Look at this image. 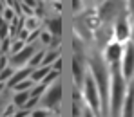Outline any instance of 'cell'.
Listing matches in <instances>:
<instances>
[{"label": "cell", "instance_id": "f546056e", "mask_svg": "<svg viewBox=\"0 0 134 117\" xmlns=\"http://www.w3.org/2000/svg\"><path fill=\"white\" fill-rule=\"evenodd\" d=\"M9 38V23H2L0 25V40Z\"/></svg>", "mask_w": 134, "mask_h": 117}, {"label": "cell", "instance_id": "6da1fadb", "mask_svg": "<svg viewBox=\"0 0 134 117\" xmlns=\"http://www.w3.org/2000/svg\"><path fill=\"white\" fill-rule=\"evenodd\" d=\"M89 74L92 76L96 88L100 92V99H102V115L107 117L109 115V90H111V69L109 65L94 56L89 60Z\"/></svg>", "mask_w": 134, "mask_h": 117}, {"label": "cell", "instance_id": "8d00e7d4", "mask_svg": "<svg viewBox=\"0 0 134 117\" xmlns=\"http://www.w3.org/2000/svg\"><path fill=\"white\" fill-rule=\"evenodd\" d=\"M4 108H5V103L0 99V115H2V112H4Z\"/></svg>", "mask_w": 134, "mask_h": 117}, {"label": "cell", "instance_id": "836d02e7", "mask_svg": "<svg viewBox=\"0 0 134 117\" xmlns=\"http://www.w3.org/2000/svg\"><path fill=\"white\" fill-rule=\"evenodd\" d=\"M7 67V54H0V70Z\"/></svg>", "mask_w": 134, "mask_h": 117}, {"label": "cell", "instance_id": "2e32d148", "mask_svg": "<svg viewBox=\"0 0 134 117\" xmlns=\"http://www.w3.org/2000/svg\"><path fill=\"white\" fill-rule=\"evenodd\" d=\"M60 58V49H54V50H49V52H45L44 54V60H42V65H47V67H51L56 60Z\"/></svg>", "mask_w": 134, "mask_h": 117}, {"label": "cell", "instance_id": "7402d4cb", "mask_svg": "<svg viewBox=\"0 0 134 117\" xmlns=\"http://www.w3.org/2000/svg\"><path fill=\"white\" fill-rule=\"evenodd\" d=\"M15 74V69L13 67H5V69L0 70V81L2 83H7L9 79H11V76Z\"/></svg>", "mask_w": 134, "mask_h": 117}, {"label": "cell", "instance_id": "3957f363", "mask_svg": "<svg viewBox=\"0 0 134 117\" xmlns=\"http://www.w3.org/2000/svg\"><path fill=\"white\" fill-rule=\"evenodd\" d=\"M83 99L87 103V108L94 114L96 117H103L102 115V99H100V92L96 88V83L92 79L89 72L83 79Z\"/></svg>", "mask_w": 134, "mask_h": 117}, {"label": "cell", "instance_id": "603a6c76", "mask_svg": "<svg viewBox=\"0 0 134 117\" xmlns=\"http://www.w3.org/2000/svg\"><path fill=\"white\" fill-rule=\"evenodd\" d=\"M58 76H60V72H56V70L51 69V72H49V74L45 76V79L42 81V83H44L45 87H49V85H53L54 81H58Z\"/></svg>", "mask_w": 134, "mask_h": 117}, {"label": "cell", "instance_id": "8fae6325", "mask_svg": "<svg viewBox=\"0 0 134 117\" xmlns=\"http://www.w3.org/2000/svg\"><path fill=\"white\" fill-rule=\"evenodd\" d=\"M31 72H33L31 67H20V69H16V70H15V74L11 76V79L5 83V85H7V88H13L16 83H20V81H24V79H29Z\"/></svg>", "mask_w": 134, "mask_h": 117}, {"label": "cell", "instance_id": "e0dca14e", "mask_svg": "<svg viewBox=\"0 0 134 117\" xmlns=\"http://www.w3.org/2000/svg\"><path fill=\"white\" fill-rule=\"evenodd\" d=\"M0 15H2V18H4V22H5V23L15 22L16 16H18V15H16V9H15V7H9V5H5V9H4Z\"/></svg>", "mask_w": 134, "mask_h": 117}, {"label": "cell", "instance_id": "9a60e30c", "mask_svg": "<svg viewBox=\"0 0 134 117\" xmlns=\"http://www.w3.org/2000/svg\"><path fill=\"white\" fill-rule=\"evenodd\" d=\"M25 31H38V27H40V20H38V16H25L24 18V25H22Z\"/></svg>", "mask_w": 134, "mask_h": 117}, {"label": "cell", "instance_id": "52a82bcc", "mask_svg": "<svg viewBox=\"0 0 134 117\" xmlns=\"http://www.w3.org/2000/svg\"><path fill=\"white\" fill-rule=\"evenodd\" d=\"M121 54H123V43H120V42H111L107 49H105V52H103V60H105V63L111 67V65H120V61H121Z\"/></svg>", "mask_w": 134, "mask_h": 117}, {"label": "cell", "instance_id": "277c9868", "mask_svg": "<svg viewBox=\"0 0 134 117\" xmlns=\"http://www.w3.org/2000/svg\"><path fill=\"white\" fill-rule=\"evenodd\" d=\"M131 32H132V22L123 7V11L118 15L116 23H114V42H120V43H125L131 40Z\"/></svg>", "mask_w": 134, "mask_h": 117}, {"label": "cell", "instance_id": "7c38bea8", "mask_svg": "<svg viewBox=\"0 0 134 117\" xmlns=\"http://www.w3.org/2000/svg\"><path fill=\"white\" fill-rule=\"evenodd\" d=\"M49 72H51V67H47V65H40V67H36V69H33V72H31L29 77H31L33 83L38 85V83H42V81L45 79V76H47Z\"/></svg>", "mask_w": 134, "mask_h": 117}, {"label": "cell", "instance_id": "484cf974", "mask_svg": "<svg viewBox=\"0 0 134 117\" xmlns=\"http://www.w3.org/2000/svg\"><path fill=\"white\" fill-rule=\"evenodd\" d=\"M38 40L44 43V45H51V40H53V34L49 32V31H40V36H38Z\"/></svg>", "mask_w": 134, "mask_h": 117}, {"label": "cell", "instance_id": "7a4b0ae2", "mask_svg": "<svg viewBox=\"0 0 134 117\" xmlns=\"http://www.w3.org/2000/svg\"><path fill=\"white\" fill-rule=\"evenodd\" d=\"M111 90H109V115L120 117L121 115V106L125 101V94L129 81L123 77L120 65H111Z\"/></svg>", "mask_w": 134, "mask_h": 117}, {"label": "cell", "instance_id": "83f0119b", "mask_svg": "<svg viewBox=\"0 0 134 117\" xmlns=\"http://www.w3.org/2000/svg\"><path fill=\"white\" fill-rule=\"evenodd\" d=\"M125 11H127L131 22L134 23V0H127V4H125Z\"/></svg>", "mask_w": 134, "mask_h": 117}, {"label": "cell", "instance_id": "4316f807", "mask_svg": "<svg viewBox=\"0 0 134 117\" xmlns=\"http://www.w3.org/2000/svg\"><path fill=\"white\" fill-rule=\"evenodd\" d=\"M11 50V40L9 38H4L0 42V54H7Z\"/></svg>", "mask_w": 134, "mask_h": 117}, {"label": "cell", "instance_id": "7bdbcfd3", "mask_svg": "<svg viewBox=\"0 0 134 117\" xmlns=\"http://www.w3.org/2000/svg\"><path fill=\"white\" fill-rule=\"evenodd\" d=\"M54 2H58V0H54Z\"/></svg>", "mask_w": 134, "mask_h": 117}, {"label": "cell", "instance_id": "44dd1931", "mask_svg": "<svg viewBox=\"0 0 134 117\" xmlns=\"http://www.w3.org/2000/svg\"><path fill=\"white\" fill-rule=\"evenodd\" d=\"M45 88H47V87H45L44 83H38V85H36V87H33V88H31V90H29V94H31V97H38V99H40V97H42V95H44Z\"/></svg>", "mask_w": 134, "mask_h": 117}, {"label": "cell", "instance_id": "1f68e13d", "mask_svg": "<svg viewBox=\"0 0 134 117\" xmlns=\"http://www.w3.org/2000/svg\"><path fill=\"white\" fill-rule=\"evenodd\" d=\"M36 103H38V97H29V101L24 105V108H25V110H31V108L36 106Z\"/></svg>", "mask_w": 134, "mask_h": 117}, {"label": "cell", "instance_id": "5b68a950", "mask_svg": "<svg viewBox=\"0 0 134 117\" xmlns=\"http://www.w3.org/2000/svg\"><path fill=\"white\" fill-rule=\"evenodd\" d=\"M60 101H62V85H60V81H54L53 85H49L45 88L44 95H42V105L47 110L54 108V114L58 115V105H60Z\"/></svg>", "mask_w": 134, "mask_h": 117}, {"label": "cell", "instance_id": "d6986e66", "mask_svg": "<svg viewBox=\"0 0 134 117\" xmlns=\"http://www.w3.org/2000/svg\"><path fill=\"white\" fill-rule=\"evenodd\" d=\"M44 54H45V50H36V52L33 54V58L29 60L27 67H31V69H36V67H40V65H42V60H44Z\"/></svg>", "mask_w": 134, "mask_h": 117}, {"label": "cell", "instance_id": "e575fe53", "mask_svg": "<svg viewBox=\"0 0 134 117\" xmlns=\"http://www.w3.org/2000/svg\"><path fill=\"white\" fill-rule=\"evenodd\" d=\"M22 4H25L27 7H31V9H35L36 7V0H22Z\"/></svg>", "mask_w": 134, "mask_h": 117}, {"label": "cell", "instance_id": "9c48e42d", "mask_svg": "<svg viewBox=\"0 0 134 117\" xmlns=\"http://www.w3.org/2000/svg\"><path fill=\"white\" fill-rule=\"evenodd\" d=\"M120 117H134V79L129 81L125 101H123V106H121V115Z\"/></svg>", "mask_w": 134, "mask_h": 117}, {"label": "cell", "instance_id": "60d3db41", "mask_svg": "<svg viewBox=\"0 0 134 117\" xmlns=\"http://www.w3.org/2000/svg\"><path fill=\"white\" fill-rule=\"evenodd\" d=\"M131 42L134 43V23H132V32H131Z\"/></svg>", "mask_w": 134, "mask_h": 117}, {"label": "cell", "instance_id": "f1b7e54d", "mask_svg": "<svg viewBox=\"0 0 134 117\" xmlns=\"http://www.w3.org/2000/svg\"><path fill=\"white\" fill-rule=\"evenodd\" d=\"M15 114H16V106L15 105H7L4 108V112H2V117H13Z\"/></svg>", "mask_w": 134, "mask_h": 117}, {"label": "cell", "instance_id": "8992f818", "mask_svg": "<svg viewBox=\"0 0 134 117\" xmlns=\"http://www.w3.org/2000/svg\"><path fill=\"white\" fill-rule=\"evenodd\" d=\"M120 70L123 74V77L127 81L134 79V43L129 40L123 45V54H121V61H120Z\"/></svg>", "mask_w": 134, "mask_h": 117}, {"label": "cell", "instance_id": "b9f144b4", "mask_svg": "<svg viewBox=\"0 0 134 117\" xmlns=\"http://www.w3.org/2000/svg\"><path fill=\"white\" fill-rule=\"evenodd\" d=\"M96 2H98V4H103V2H107V0H96Z\"/></svg>", "mask_w": 134, "mask_h": 117}, {"label": "cell", "instance_id": "cb8c5ba5", "mask_svg": "<svg viewBox=\"0 0 134 117\" xmlns=\"http://www.w3.org/2000/svg\"><path fill=\"white\" fill-rule=\"evenodd\" d=\"M25 45H27V43L22 42V40H15V42H11V50H9V52H11V56H13V54H16L18 50H22Z\"/></svg>", "mask_w": 134, "mask_h": 117}, {"label": "cell", "instance_id": "4dcf8cb0", "mask_svg": "<svg viewBox=\"0 0 134 117\" xmlns=\"http://www.w3.org/2000/svg\"><path fill=\"white\" fill-rule=\"evenodd\" d=\"M83 7H85L83 0H72V11H74V13H80Z\"/></svg>", "mask_w": 134, "mask_h": 117}, {"label": "cell", "instance_id": "ba28073f", "mask_svg": "<svg viewBox=\"0 0 134 117\" xmlns=\"http://www.w3.org/2000/svg\"><path fill=\"white\" fill-rule=\"evenodd\" d=\"M36 52V47L35 45H25L22 50H18L16 54H13L11 56V65L13 67H27V63H29V60L33 58V54Z\"/></svg>", "mask_w": 134, "mask_h": 117}, {"label": "cell", "instance_id": "d4e9b609", "mask_svg": "<svg viewBox=\"0 0 134 117\" xmlns=\"http://www.w3.org/2000/svg\"><path fill=\"white\" fill-rule=\"evenodd\" d=\"M31 117H53V114L47 108H36V110L31 112Z\"/></svg>", "mask_w": 134, "mask_h": 117}, {"label": "cell", "instance_id": "74e56055", "mask_svg": "<svg viewBox=\"0 0 134 117\" xmlns=\"http://www.w3.org/2000/svg\"><path fill=\"white\" fill-rule=\"evenodd\" d=\"M4 9H5V2H4V0H0V13H2Z\"/></svg>", "mask_w": 134, "mask_h": 117}, {"label": "cell", "instance_id": "ffe728a7", "mask_svg": "<svg viewBox=\"0 0 134 117\" xmlns=\"http://www.w3.org/2000/svg\"><path fill=\"white\" fill-rule=\"evenodd\" d=\"M33 87H35V83H33L31 77H29V79H24L20 83H16V85L13 87V90H15V92H24V90H31Z\"/></svg>", "mask_w": 134, "mask_h": 117}, {"label": "cell", "instance_id": "5bb4252c", "mask_svg": "<svg viewBox=\"0 0 134 117\" xmlns=\"http://www.w3.org/2000/svg\"><path fill=\"white\" fill-rule=\"evenodd\" d=\"M29 97H31L29 90H24V92H15V97H13V105H15L16 108H24V105L29 101Z\"/></svg>", "mask_w": 134, "mask_h": 117}, {"label": "cell", "instance_id": "d590c367", "mask_svg": "<svg viewBox=\"0 0 134 117\" xmlns=\"http://www.w3.org/2000/svg\"><path fill=\"white\" fill-rule=\"evenodd\" d=\"M83 117H96L92 112H91L89 108H83Z\"/></svg>", "mask_w": 134, "mask_h": 117}, {"label": "cell", "instance_id": "ac0fdd59", "mask_svg": "<svg viewBox=\"0 0 134 117\" xmlns=\"http://www.w3.org/2000/svg\"><path fill=\"white\" fill-rule=\"evenodd\" d=\"M83 114V106H82V101H80V94L78 90H74V103H72V117H82Z\"/></svg>", "mask_w": 134, "mask_h": 117}, {"label": "cell", "instance_id": "30bf717a", "mask_svg": "<svg viewBox=\"0 0 134 117\" xmlns=\"http://www.w3.org/2000/svg\"><path fill=\"white\" fill-rule=\"evenodd\" d=\"M72 74H74V83H76V87H82L87 74H85V69H83V56H80L78 50H76L74 60H72Z\"/></svg>", "mask_w": 134, "mask_h": 117}, {"label": "cell", "instance_id": "ee69618b", "mask_svg": "<svg viewBox=\"0 0 134 117\" xmlns=\"http://www.w3.org/2000/svg\"><path fill=\"white\" fill-rule=\"evenodd\" d=\"M0 42H2V40H0Z\"/></svg>", "mask_w": 134, "mask_h": 117}, {"label": "cell", "instance_id": "d6a6232c", "mask_svg": "<svg viewBox=\"0 0 134 117\" xmlns=\"http://www.w3.org/2000/svg\"><path fill=\"white\" fill-rule=\"evenodd\" d=\"M29 115H31V110H25V108H22V110H18V112H16L13 117H29Z\"/></svg>", "mask_w": 134, "mask_h": 117}, {"label": "cell", "instance_id": "f35d334b", "mask_svg": "<svg viewBox=\"0 0 134 117\" xmlns=\"http://www.w3.org/2000/svg\"><path fill=\"white\" fill-rule=\"evenodd\" d=\"M5 87H7V85H5V83H2V81H0V94L4 92V88H5Z\"/></svg>", "mask_w": 134, "mask_h": 117}, {"label": "cell", "instance_id": "ab89813d", "mask_svg": "<svg viewBox=\"0 0 134 117\" xmlns=\"http://www.w3.org/2000/svg\"><path fill=\"white\" fill-rule=\"evenodd\" d=\"M94 2H96V0H83V4H85V5H91V4H94Z\"/></svg>", "mask_w": 134, "mask_h": 117}, {"label": "cell", "instance_id": "4fadbf2b", "mask_svg": "<svg viewBox=\"0 0 134 117\" xmlns=\"http://www.w3.org/2000/svg\"><path fill=\"white\" fill-rule=\"evenodd\" d=\"M47 31H49L53 36L60 38V34H62V18H60V16L51 18V20L47 22Z\"/></svg>", "mask_w": 134, "mask_h": 117}]
</instances>
